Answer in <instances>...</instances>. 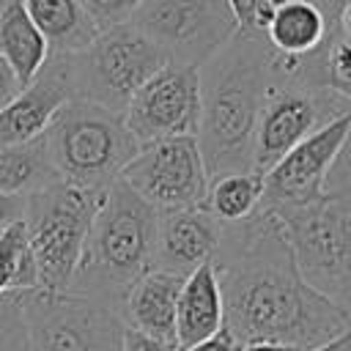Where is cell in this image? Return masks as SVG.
I'll return each instance as SVG.
<instances>
[{
  "label": "cell",
  "mask_w": 351,
  "mask_h": 351,
  "mask_svg": "<svg viewBox=\"0 0 351 351\" xmlns=\"http://www.w3.org/2000/svg\"><path fill=\"white\" fill-rule=\"evenodd\" d=\"M225 324L222 291L214 271V263L197 266L192 274L184 277L176 302V343L178 351L195 346L197 340L214 335Z\"/></svg>",
  "instance_id": "18"
},
{
  "label": "cell",
  "mask_w": 351,
  "mask_h": 351,
  "mask_svg": "<svg viewBox=\"0 0 351 351\" xmlns=\"http://www.w3.org/2000/svg\"><path fill=\"white\" fill-rule=\"evenodd\" d=\"M263 197V176L261 173H225L208 181V192L203 208L222 225H236L252 217Z\"/></svg>",
  "instance_id": "22"
},
{
  "label": "cell",
  "mask_w": 351,
  "mask_h": 351,
  "mask_svg": "<svg viewBox=\"0 0 351 351\" xmlns=\"http://www.w3.org/2000/svg\"><path fill=\"white\" fill-rule=\"evenodd\" d=\"M348 335H351V326H348Z\"/></svg>",
  "instance_id": "35"
},
{
  "label": "cell",
  "mask_w": 351,
  "mask_h": 351,
  "mask_svg": "<svg viewBox=\"0 0 351 351\" xmlns=\"http://www.w3.org/2000/svg\"><path fill=\"white\" fill-rule=\"evenodd\" d=\"M337 33L351 41V0H346V5L337 14Z\"/></svg>",
  "instance_id": "33"
},
{
  "label": "cell",
  "mask_w": 351,
  "mask_h": 351,
  "mask_svg": "<svg viewBox=\"0 0 351 351\" xmlns=\"http://www.w3.org/2000/svg\"><path fill=\"white\" fill-rule=\"evenodd\" d=\"M222 222H217L203 206L159 211L154 269L173 274H192L197 266L214 261L219 247Z\"/></svg>",
  "instance_id": "15"
},
{
  "label": "cell",
  "mask_w": 351,
  "mask_h": 351,
  "mask_svg": "<svg viewBox=\"0 0 351 351\" xmlns=\"http://www.w3.org/2000/svg\"><path fill=\"white\" fill-rule=\"evenodd\" d=\"M55 181L58 176L52 170L44 134L27 143L0 145V192L27 197Z\"/></svg>",
  "instance_id": "21"
},
{
  "label": "cell",
  "mask_w": 351,
  "mask_h": 351,
  "mask_svg": "<svg viewBox=\"0 0 351 351\" xmlns=\"http://www.w3.org/2000/svg\"><path fill=\"white\" fill-rule=\"evenodd\" d=\"M310 351H351V335L346 329L343 335H337V337H332V340H326V343H321V346H315Z\"/></svg>",
  "instance_id": "31"
},
{
  "label": "cell",
  "mask_w": 351,
  "mask_h": 351,
  "mask_svg": "<svg viewBox=\"0 0 351 351\" xmlns=\"http://www.w3.org/2000/svg\"><path fill=\"white\" fill-rule=\"evenodd\" d=\"M101 195L104 192L55 181L25 197L22 222L41 291H69Z\"/></svg>",
  "instance_id": "6"
},
{
  "label": "cell",
  "mask_w": 351,
  "mask_h": 351,
  "mask_svg": "<svg viewBox=\"0 0 351 351\" xmlns=\"http://www.w3.org/2000/svg\"><path fill=\"white\" fill-rule=\"evenodd\" d=\"M121 181L156 211L203 206L208 173L197 137H167L140 145Z\"/></svg>",
  "instance_id": "11"
},
{
  "label": "cell",
  "mask_w": 351,
  "mask_h": 351,
  "mask_svg": "<svg viewBox=\"0 0 351 351\" xmlns=\"http://www.w3.org/2000/svg\"><path fill=\"white\" fill-rule=\"evenodd\" d=\"M197 71L200 123L195 137L208 181L225 173H250L263 99L282 80L274 66V49L263 36L236 33Z\"/></svg>",
  "instance_id": "2"
},
{
  "label": "cell",
  "mask_w": 351,
  "mask_h": 351,
  "mask_svg": "<svg viewBox=\"0 0 351 351\" xmlns=\"http://www.w3.org/2000/svg\"><path fill=\"white\" fill-rule=\"evenodd\" d=\"M44 143L58 181L93 192H104L118 181L140 151L123 115L82 99H71L58 110Z\"/></svg>",
  "instance_id": "5"
},
{
  "label": "cell",
  "mask_w": 351,
  "mask_h": 351,
  "mask_svg": "<svg viewBox=\"0 0 351 351\" xmlns=\"http://www.w3.org/2000/svg\"><path fill=\"white\" fill-rule=\"evenodd\" d=\"M22 307L27 351H121L123 321L115 307L52 291L14 293Z\"/></svg>",
  "instance_id": "8"
},
{
  "label": "cell",
  "mask_w": 351,
  "mask_h": 351,
  "mask_svg": "<svg viewBox=\"0 0 351 351\" xmlns=\"http://www.w3.org/2000/svg\"><path fill=\"white\" fill-rule=\"evenodd\" d=\"M159 211L134 195L121 178L112 181L93 214L69 293L121 307L126 291L154 269Z\"/></svg>",
  "instance_id": "3"
},
{
  "label": "cell",
  "mask_w": 351,
  "mask_h": 351,
  "mask_svg": "<svg viewBox=\"0 0 351 351\" xmlns=\"http://www.w3.org/2000/svg\"><path fill=\"white\" fill-rule=\"evenodd\" d=\"M165 63V55L132 22L115 25L101 30L82 52L69 55L74 99L121 115Z\"/></svg>",
  "instance_id": "7"
},
{
  "label": "cell",
  "mask_w": 351,
  "mask_h": 351,
  "mask_svg": "<svg viewBox=\"0 0 351 351\" xmlns=\"http://www.w3.org/2000/svg\"><path fill=\"white\" fill-rule=\"evenodd\" d=\"M25 8L49 55H77L99 36L80 0H25Z\"/></svg>",
  "instance_id": "19"
},
{
  "label": "cell",
  "mask_w": 351,
  "mask_h": 351,
  "mask_svg": "<svg viewBox=\"0 0 351 351\" xmlns=\"http://www.w3.org/2000/svg\"><path fill=\"white\" fill-rule=\"evenodd\" d=\"M184 285L181 274L151 269L145 271L123 296L118 315L123 326L137 329L154 340H162L167 346H176V302L178 291Z\"/></svg>",
  "instance_id": "16"
},
{
  "label": "cell",
  "mask_w": 351,
  "mask_h": 351,
  "mask_svg": "<svg viewBox=\"0 0 351 351\" xmlns=\"http://www.w3.org/2000/svg\"><path fill=\"white\" fill-rule=\"evenodd\" d=\"M22 214H25V197L0 192V233H3L5 228H11L14 222H19Z\"/></svg>",
  "instance_id": "29"
},
{
  "label": "cell",
  "mask_w": 351,
  "mask_h": 351,
  "mask_svg": "<svg viewBox=\"0 0 351 351\" xmlns=\"http://www.w3.org/2000/svg\"><path fill=\"white\" fill-rule=\"evenodd\" d=\"M266 214L280 225L302 280L351 321V140L337 156L318 200Z\"/></svg>",
  "instance_id": "4"
},
{
  "label": "cell",
  "mask_w": 351,
  "mask_h": 351,
  "mask_svg": "<svg viewBox=\"0 0 351 351\" xmlns=\"http://www.w3.org/2000/svg\"><path fill=\"white\" fill-rule=\"evenodd\" d=\"M137 145L167 137H195L200 123V71L165 63L121 112Z\"/></svg>",
  "instance_id": "12"
},
{
  "label": "cell",
  "mask_w": 351,
  "mask_h": 351,
  "mask_svg": "<svg viewBox=\"0 0 351 351\" xmlns=\"http://www.w3.org/2000/svg\"><path fill=\"white\" fill-rule=\"evenodd\" d=\"M121 351H178L176 346H167L162 340H154L137 329L123 326V337H121Z\"/></svg>",
  "instance_id": "27"
},
{
  "label": "cell",
  "mask_w": 351,
  "mask_h": 351,
  "mask_svg": "<svg viewBox=\"0 0 351 351\" xmlns=\"http://www.w3.org/2000/svg\"><path fill=\"white\" fill-rule=\"evenodd\" d=\"M93 25L101 30H110L115 25H123L134 16V11L143 5V0H80Z\"/></svg>",
  "instance_id": "25"
},
{
  "label": "cell",
  "mask_w": 351,
  "mask_h": 351,
  "mask_svg": "<svg viewBox=\"0 0 351 351\" xmlns=\"http://www.w3.org/2000/svg\"><path fill=\"white\" fill-rule=\"evenodd\" d=\"M335 36L337 27L310 0H280L263 27L266 44L274 49L277 58L291 60L296 71L304 58L324 49V44L332 41Z\"/></svg>",
  "instance_id": "17"
},
{
  "label": "cell",
  "mask_w": 351,
  "mask_h": 351,
  "mask_svg": "<svg viewBox=\"0 0 351 351\" xmlns=\"http://www.w3.org/2000/svg\"><path fill=\"white\" fill-rule=\"evenodd\" d=\"M0 351H27L25 318L14 293L0 299Z\"/></svg>",
  "instance_id": "24"
},
{
  "label": "cell",
  "mask_w": 351,
  "mask_h": 351,
  "mask_svg": "<svg viewBox=\"0 0 351 351\" xmlns=\"http://www.w3.org/2000/svg\"><path fill=\"white\" fill-rule=\"evenodd\" d=\"M239 351H299V348H291L282 343H244Z\"/></svg>",
  "instance_id": "34"
},
{
  "label": "cell",
  "mask_w": 351,
  "mask_h": 351,
  "mask_svg": "<svg viewBox=\"0 0 351 351\" xmlns=\"http://www.w3.org/2000/svg\"><path fill=\"white\" fill-rule=\"evenodd\" d=\"M277 3L280 0H228L239 33H252V36H263V27Z\"/></svg>",
  "instance_id": "26"
},
{
  "label": "cell",
  "mask_w": 351,
  "mask_h": 351,
  "mask_svg": "<svg viewBox=\"0 0 351 351\" xmlns=\"http://www.w3.org/2000/svg\"><path fill=\"white\" fill-rule=\"evenodd\" d=\"M239 348H241L239 340H236L225 326H219L214 335L197 340L195 346H189V348H184V351H239Z\"/></svg>",
  "instance_id": "28"
},
{
  "label": "cell",
  "mask_w": 351,
  "mask_h": 351,
  "mask_svg": "<svg viewBox=\"0 0 351 351\" xmlns=\"http://www.w3.org/2000/svg\"><path fill=\"white\" fill-rule=\"evenodd\" d=\"M211 263L222 291V326L239 346L282 343L310 351L351 326L337 304L302 280L280 225L261 208L222 225Z\"/></svg>",
  "instance_id": "1"
},
{
  "label": "cell",
  "mask_w": 351,
  "mask_h": 351,
  "mask_svg": "<svg viewBox=\"0 0 351 351\" xmlns=\"http://www.w3.org/2000/svg\"><path fill=\"white\" fill-rule=\"evenodd\" d=\"M74 99L69 55H49L41 71L0 110V145L27 143L47 132L58 110Z\"/></svg>",
  "instance_id": "14"
},
{
  "label": "cell",
  "mask_w": 351,
  "mask_h": 351,
  "mask_svg": "<svg viewBox=\"0 0 351 351\" xmlns=\"http://www.w3.org/2000/svg\"><path fill=\"white\" fill-rule=\"evenodd\" d=\"M19 90H22V88H19V82H16L14 71H11V66L0 58V110H3Z\"/></svg>",
  "instance_id": "30"
},
{
  "label": "cell",
  "mask_w": 351,
  "mask_h": 351,
  "mask_svg": "<svg viewBox=\"0 0 351 351\" xmlns=\"http://www.w3.org/2000/svg\"><path fill=\"white\" fill-rule=\"evenodd\" d=\"M0 58L11 66L19 88L30 85L49 58L47 41L36 30L25 0H0Z\"/></svg>",
  "instance_id": "20"
},
{
  "label": "cell",
  "mask_w": 351,
  "mask_h": 351,
  "mask_svg": "<svg viewBox=\"0 0 351 351\" xmlns=\"http://www.w3.org/2000/svg\"><path fill=\"white\" fill-rule=\"evenodd\" d=\"M346 110H351V104L329 88L277 80L269 88L258 115L252 170L263 176L293 145H299L304 137H310L313 132H318Z\"/></svg>",
  "instance_id": "10"
},
{
  "label": "cell",
  "mask_w": 351,
  "mask_h": 351,
  "mask_svg": "<svg viewBox=\"0 0 351 351\" xmlns=\"http://www.w3.org/2000/svg\"><path fill=\"white\" fill-rule=\"evenodd\" d=\"M351 140V110L293 145L274 167L263 173V197L258 208H293L318 200L326 178Z\"/></svg>",
  "instance_id": "13"
},
{
  "label": "cell",
  "mask_w": 351,
  "mask_h": 351,
  "mask_svg": "<svg viewBox=\"0 0 351 351\" xmlns=\"http://www.w3.org/2000/svg\"><path fill=\"white\" fill-rule=\"evenodd\" d=\"M38 288V269L27 244L25 222H14L0 233V299Z\"/></svg>",
  "instance_id": "23"
},
{
  "label": "cell",
  "mask_w": 351,
  "mask_h": 351,
  "mask_svg": "<svg viewBox=\"0 0 351 351\" xmlns=\"http://www.w3.org/2000/svg\"><path fill=\"white\" fill-rule=\"evenodd\" d=\"M310 3H315V5L326 14V19L337 27V14H340V8L346 5V0H310Z\"/></svg>",
  "instance_id": "32"
},
{
  "label": "cell",
  "mask_w": 351,
  "mask_h": 351,
  "mask_svg": "<svg viewBox=\"0 0 351 351\" xmlns=\"http://www.w3.org/2000/svg\"><path fill=\"white\" fill-rule=\"evenodd\" d=\"M167 63L200 69L236 33L228 0H143L129 19Z\"/></svg>",
  "instance_id": "9"
}]
</instances>
